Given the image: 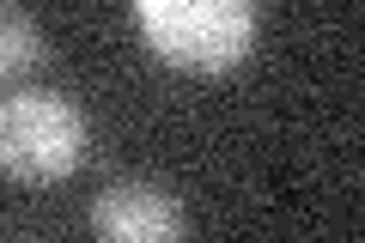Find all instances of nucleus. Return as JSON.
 Listing matches in <instances>:
<instances>
[{
    "mask_svg": "<svg viewBox=\"0 0 365 243\" xmlns=\"http://www.w3.org/2000/svg\"><path fill=\"white\" fill-rule=\"evenodd\" d=\"M134 31L170 67L225 73L256 43V0H134Z\"/></svg>",
    "mask_w": 365,
    "mask_h": 243,
    "instance_id": "f257e3e1",
    "label": "nucleus"
},
{
    "mask_svg": "<svg viewBox=\"0 0 365 243\" xmlns=\"http://www.w3.org/2000/svg\"><path fill=\"white\" fill-rule=\"evenodd\" d=\"M86 158V115L61 91L0 98V170L19 182H61Z\"/></svg>",
    "mask_w": 365,
    "mask_h": 243,
    "instance_id": "f03ea898",
    "label": "nucleus"
},
{
    "mask_svg": "<svg viewBox=\"0 0 365 243\" xmlns=\"http://www.w3.org/2000/svg\"><path fill=\"white\" fill-rule=\"evenodd\" d=\"M91 231L116 243H170L182 231V207L170 189L146 177H122L91 201Z\"/></svg>",
    "mask_w": 365,
    "mask_h": 243,
    "instance_id": "7ed1b4c3",
    "label": "nucleus"
},
{
    "mask_svg": "<svg viewBox=\"0 0 365 243\" xmlns=\"http://www.w3.org/2000/svg\"><path fill=\"white\" fill-rule=\"evenodd\" d=\"M37 61H43V25L25 13V6L0 0V86L19 79V73H31Z\"/></svg>",
    "mask_w": 365,
    "mask_h": 243,
    "instance_id": "20e7f679",
    "label": "nucleus"
}]
</instances>
